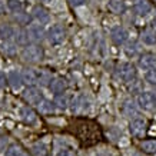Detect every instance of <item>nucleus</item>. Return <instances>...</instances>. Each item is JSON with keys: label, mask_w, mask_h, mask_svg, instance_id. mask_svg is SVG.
<instances>
[{"label": "nucleus", "mask_w": 156, "mask_h": 156, "mask_svg": "<svg viewBox=\"0 0 156 156\" xmlns=\"http://www.w3.org/2000/svg\"><path fill=\"white\" fill-rule=\"evenodd\" d=\"M37 109L40 110V113L49 115V113H53V112L56 110V106H55L53 102H50V100H48V99H44V98H43V99L37 103Z\"/></svg>", "instance_id": "nucleus-20"}, {"label": "nucleus", "mask_w": 156, "mask_h": 156, "mask_svg": "<svg viewBox=\"0 0 156 156\" xmlns=\"http://www.w3.org/2000/svg\"><path fill=\"white\" fill-rule=\"evenodd\" d=\"M7 82L9 85L13 87V89H20L22 85H23V77H22V73L17 70H10L7 73Z\"/></svg>", "instance_id": "nucleus-15"}, {"label": "nucleus", "mask_w": 156, "mask_h": 156, "mask_svg": "<svg viewBox=\"0 0 156 156\" xmlns=\"http://www.w3.org/2000/svg\"><path fill=\"white\" fill-rule=\"evenodd\" d=\"M5 10H6V6L3 5V2H0V16L5 13Z\"/></svg>", "instance_id": "nucleus-38"}, {"label": "nucleus", "mask_w": 156, "mask_h": 156, "mask_svg": "<svg viewBox=\"0 0 156 156\" xmlns=\"http://www.w3.org/2000/svg\"><path fill=\"white\" fill-rule=\"evenodd\" d=\"M32 153L33 156H48V147L44 143H36L32 147Z\"/></svg>", "instance_id": "nucleus-27"}, {"label": "nucleus", "mask_w": 156, "mask_h": 156, "mask_svg": "<svg viewBox=\"0 0 156 156\" xmlns=\"http://www.w3.org/2000/svg\"><path fill=\"white\" fill-rule=\"evenodd\" d=\"M3 52H5L6 55H14V53H16V48H14L13 44H7V46L3 48Z\"/></svg>", "instance_id": "nucleus-34"}, {"label": "nucleus", "mask_w": 156, "mask_h": 156, "mask_svg": "<svg viewBox=\"0 0 156 156\" xmlns=\"http://www.w3.org/2000/svg\"><path fill=\"white\" fill-rule=\"evenodd\" d=\"M137 66L143 70H149L156 66V56L153 53H142L137 59Z\"/></svg>", "instance_id": "nucleus-8"}, {"label": "nucleus", "mask_w": 156, "mask_h": 156, "mask_svg": "<svg viewBox=\"0 0 156 156\" xmlns=\"http://www.w3.org/2000/svg\"><path fill=\"white\" fill-rule=\"evenodd\" d=\"M14 30L12 24H7V23H3L0 24V39L3 42H9L10 39L14 37Z\"/></svg>", "instance_id": "nucleus-19"}, {"label": "nucleus", "mask_w": 156, "mask_h": 156, "mask_svg": "<svg viewBox=\"0 0 156 156\" xmlns=\"http://www.w3.org/2000/svg\"><path fill=\"white\" fill-rule=\"evenodd\" d=\"M137 52V44L136 42H130L128 43V46H126V53H128V56H135Z\"/></svg>", "instance_id": "nucleus-31"}, {"label": "nucleus", "mask_w": 156, "mask_h": 156, "mask_svg": "<svg viewBox=\"0 0 156 156\" xmlns=\"http://www.w3.org/2000/svg\"><path fill=\"white\" fill-rule=\"evenodd\" d=\"M16 16H14V19L17 20V23L19 24H29V22H30V16L26 13H23V12H19V13H14Z\"/></svg>", "instance_id": "nucleus-30"}, {"label": "nucleus", "mask_w": 156, "mask_h": 156, "mask_svg": "<svg viewBox=\"0 0 156 156\" xmlns=\"http://www.w3.org/2000/svg\"><path fill=\"white\" fill-rule=\"evenodd\" d=\"M110 39H112V42L115 44H118V46H122L125 43L128 42L129 39V33L128 30L122 26H115L112 30H110Z\"/></svg>", "instance_id": "nucleus-6"}, {"label": "nucleus", "mask_w": 156, "mask_h": 156, "mask_svg": "<svg viewBox=\"0 0 156 156\" xmlns=\"http://www.w3.org/2000/svg\"><path fill=\"white\" fill-rule=\"evenodd\" d=\"M43 52L42 46H39V44H27V46H24L23 52H22V57H23L26 62H32V63H37L43 59Z\"/></svg>", "instance_id": "nucleus-1"}, {"label": "nucleus", "mask_w": 156, "mask_h": 156, "mask_svg": "<svg viewBox=\"0 0 156 156\" xmlns=\"http://www.w3.org/2000/svg\"><path fill=\"white\" fill-rule=\"evenodd\" d=\"M14 42L19 46H27L29 42H30V37H29V32L24 30V29H17L14 32Z\"/></svg>", "instance_id": "nucleus-17"}, {"label": "nucleus", "mask_w": 156, "mask_h": 156, "mask_svg": "<svg viewBox=\"0 0 156 156\" xmlns=\"http://www.w3.org/2000/svg\"><path fill=\"white\" fill-rule=\"evenodd\" d=\"M7 9L13 13H19V12H23V3L20 0H7Z\"/></svg>", "instance_id": "nucleus-26"}, {"label": "nucleus", "mask_w": 156, "mask_h": 156, "mask_svg": "<svg viewBox=\"0 0 156 156\" xmlns=\"http://www.w3.org/2000/svg\"><path fill=\"white\" fill-rule=\"evenodd\" d=\"M53 103H55L56 109H59V110H65V109H67V106H69V100H67L66 96L62 93V95H56V98H55V100H53Z\"/></svg>", "instance_id": "nucleus-24"}, {"label": "nucleus", "mask_w": 156, "mask_h": 156, "mask_svg": "<svg viewBox=\"0 0 156 156\" xmlns=\"http://www.w3.org/2000/svg\"><path fill=\"white\" fill-rule=\"evenodd\" d=\"M123 112H125V115L126 116H137V109H136V105L133 103V102H130V100H128V102H125V105H123Z\"/></svg>", "instance_id": "nucleus-25"}, {"label": "nucleus", "mask_w": 156, "mask_h": 156, "mask_svg": "<svg viewBox=\"0 0 156 156\" xmlns=\"http://www.w3.org/2000/svg\"><path fill=\"white\" fill-rule=\"evenodd\" d=\"M145 80H146L149 85L156 86V66L149 69V70L145 73Z\"/></svg>", "instance_id": "nucleus-28"}, {"label": "nucleus", "mask_w": 156, "mask_h": 156, "mask_svg": "<svg viewBox=\"0 0 156 156\" xmlns=\"http://www.w3.org/2000/svg\"><path fill=\"white\" fill-rule=\"evenodd\" d=\"M20 156H27V155H24V153H22V155H20Z\"/></svg>", "instance_id": "nucleus-39"}, {"label": "nucleus", "mask_w": 156, "mask_h": 156, "mask_svg": "<svg viewBox=\"0 0 156 156\" xmlns=\"http://www.w3.org/2000/svg\"><path fill=\"white\" fill-rule=\"evenodd\" d=\"M32 13H33V19L40 24H46L50 20V14H49V12L43 6H36Z\"/></svg>", "instance_id": "nucleus-11"}, {"label": "nucleus", "mask_w": 156, "mask_h": 156, "mask_svg": "<svg viewBox=\"0 0 156 156\" xmlns=\"http://www.w3.org/2000/svg\"><path fill=\"white\" fill-rule=\"evenodd\" d=\"M129 130H130V133L133 136H137V137L143 136V133L146 130V122L140 118H135L130 122V125H129Z\"/></svg>", "instance_id": "nucleus-10"}, {"label": "nucleus", "mask_w": 156, "mask_h": 156, "mask_svg": "<svg viewBox=\"0 0 156 156\" xmlns=\"http://www.w3.org/2000/svg\"><path fill=\"white\" fill-rule=\"evenodd\" d=\"M49 89L52 93L55 95H62L65 90L67 89V83L65 79H62V77H55L52 79V82L49 83Z\"/></svg>", "instance_id": "nucleus-12"}, {"label": "nucleus", "mask_w": 156, "mask_h": 156, "mask_svg": "<svg viewBox=\"0 0 156 156\" xmlns=\"http://www.w3.org/2000/svg\"><path fill=\"white\" fill-rule=\"evenodd\" d=\"M6 145H7V137L3 136V135H0V152L5 149Z\"/></svg>", "instance_id": "nucleus-35"}, {"label": "nucleus", "mask_w": 156, "mask_h": 156, "mask_svg": "<svg viewBox=\"0 0 156 156\" xmlns=\"http://www.w3.org/2000/svg\"><path fill=\"white\" fill-rule=\"evenodd\" d=\"M46 37H48L50 44L57 46V44H60V43L65 42L66 32H65V29L62 27L60 24H53V26L49 27L48 32H46Z\"/></svg>", "instance_id": "nucleus-2"}, {"label": "nucleus", "mask_w": 156, "mask_h": 156, "mask_svg": "<svg viewBox=\"0 0 156 156\" xmlns=\"http://www.w3.org/2000/svg\"><path fill=\"white\" fill-rule=\"evenodd\" d=\"M22 77H23V82L29 86H33L34 83H37V77H39V70H34V69H24L22 72Z\"/></svg>", "instance_id": "nucleus-16"}, {"label": "nucleus", "mask_w": 156, "mask_h": 156, "mask_svg": "<svg viewBox=\"0 0 156 156\" xmlns=\"http://www.w3.org/2000/svg\"><path fill=\"white\" fill-rule=\"evenodd\" d=\"M23 99L26 100L27 103L36 105V106H37V103L43 99V95L36 86H29L27 89H24V92H23Z\"/></svg>", "instance_id": "nucleus-7"}, {"label": "nucleus", "mask_w": 156, "mask_h": 156, "mask_svg": "<svg viewBox=\"0 0 156 156\" xmlns=\"http://www.w3.org/2000/svg\"><path fill=\"white\" fill-rule=\"evenodd\" d=\"M108 9L115 14H123L126 12V5L123 0H109Z\"/></svg>", "instance_id": "nucleus-18"}, {"label": "nucleus", "mask_w": 156, "mask_h": 156, "mask_svg": "<svg viewBox=\"0 0 156 156\" xmlns=\"http://www.w3.org/2000/svg\"><path fill=\"white\" fill-rule=\"evenodd\" d=\"M6 79H7V77H6V75L3 73V72H0V89L6 85Z\"/></svg>", "instance_id": "nucleus-36"}, {"label": "nucleus", "mask_w": 156, "mask_h": 156, "mask_svg": "<svg viewBox=\"0 0 156 156\" xmlns=\"http://www.w3.org/2000/svg\"><path fill=\"white\" fill-rule=\"evenodd\" d=\"M151 30H153V32L156 33V17L151 22Z\"/></svg>", "instance_id": "nucleus-37"}, {"label": "nucleus", "mask_w": 156, "mask_h": 156, "mask_svg": "<svg viewBox=\"0 0 156 156\" xmlns=\"http://www.w3.org/2000/svg\"><path fill=\"white\" fill-rule=\"evenodd\" d=\"M118 76L123 82H132L136 79V67L132 63H120L118 67Z\"/></svg>", "instance_id": "nucleus-4"}, {"label": "nucleus", "mask_w": 156, "mask_h": 156, "mask_svg": "<svg viewBox=\"0 0 156 156\" xmlns=\"http://www.w3.org/2000/svg\"><path fill=\"white\" fill-rule=\"evenodd\" d=\"M42 2H46V0H42Z\"/></svg>", "instance_id": "nucleus-40"}, {"label": "nucleus", "mask_w": 156, "mask_h": 156, "mask_svg": "<svg viewBox=\"0 0 156 156\" xmlns=\"http://www.w3.org/2000/svg\"><path fill=\"white\" fill-rule=\"evenodd\" d=\"M140 147L145 153H149V155H153L156 153V140L153 139H149V140H143L140 143Z\"/></svg>", "instance_id": "nucleus-23"}, {"label": "nucleus", "mask_w": 156, "mask_h": 156, "mask_svg": "<svg viewBox=\"0 0 156 156\" xmlns=\"http://www.w3.org/2000/svg\"><path fill=\"white\" fill-rule=\"evenodd\" d=\"M133 13L137 16H146L147 13L152 12V5L147 0H137L136 3L133 5Z\"/></svg>", "instance_id": "nucleus-13"}, {"label": "nucleus", "mask_w": 156, "mask_h": 156, "mask_svg": "<svg viewBox=\"0 0 156 156\" xmlns=\"http://www.w3.org/2000/svg\"><path fill=\"white\" fill-rule=\"evenodd\" d=\"M52 73L48 70V69H43V70H39V77H37V83L42 86H49V83L52 82Z\"/></svg>", "instance_id": "nucleus-22"}, {"label": "nucleus", "mask_w": 156, "mask_h": 156, "mask_svg": "<svg viewBox=\"0 0 156 156\" xmlns=\"http://www.w3.org/2000/svg\"><path fill=\"white\" fill-rule=\"evenodd\" d=\"M29 37H30V40L34 43H39L42 42L43 37L46 36V33H44V29H43V24L37 23V24H30L29 26Z\"/></svg>", "instance_id": "nucleus-9"}, {"label": "nucleus", "mask_w": 156, "mask_h": 156, "mask_svg": "<svg viewBox=\"0 0 156 156\" xmlns=\"http://www.w3.org/2000/svg\"><path fill=\"white\" fill-rule=\"evenodd\" d=\"M57 156H76V155L70 147H62V149H59V152H57Z\"/></svg>", "instance_id": "nucleus-32"}, {"label": "nucleus", "mask_w": 156, "mask_h": 156, "mask_svg": "<svg viewBox=\"0 0 156 156\" xmlns=\"http://www.w3.org/2000/svg\"><path fill=\"white\" fill-rule=\"evenodd\" d=\"M23 153L22 152V147L17 146V145H10L7 147V151H6V155L5 156H20Z\"/></svg>", "instance_id": "nucleus-29"}, {"label": "nucleus", "mask_w": 156, "mask_h": 156, "mask_svg": "<svg viewBox=\"0 0 156 156\" xmlns=\"http://www.w3.org/2000/svg\"><path fill=\"white\" fill-rule=\"evenodd\" d=\"M140 39L145 44H149V46L156 44V33L153 30H143L140 34Z\"/></svg>", "instance_id": "nucleus-21"}, {"label": "nucleus", "mask_w": 156, "mask_h": 156, "mask_svg": "<svg viewBox=\"0 0 156 156\" xmlns=\"http://www.w3.org/2000/svg\"><path fill=\"white\" fill-rule=\"evenodd\" d=\"M67 2L72 7H79V6H83L86 3V0H67Z\"/></svg>", "instance_id": "nucleus-33"}, {"label": "nucleus", "mask_w": 156, "mask_h": 156, "mask_svg": "<svg viewBox=\"0 0 156 156\" xmlns=\"http://www.w3.org/2000/svg\"><path fill=\"white\" fill-rule=\"evenodd\" d=\"M69 105H70V110L73 113H85L89 108V100L86 99L85 95L79 93V95L73 96V99Z\"/></svg>", "instance_id": "nucleus-5"}, {"label": "nucleus", "mask_w": 156, "mask_h": 156, "mask_svg": "<svg viewBox=\"0 0 156 156\" xmlns=\"http://www.w3.org/2000/svg\"><path fill=\"white\" fill-rule=\"evenodd\" d=\"M137 106L143 110H153L156 108V95L153 92H140L137 96Z\"/></svg>", "instance_id": "nucleus-3"}, {"label": "nucleus", "mask_w": 156, "mask_h": 156, "mask_svg": "<svg viewBox=\"0 0 156 156\" xmlns=\"http://www.w3.org/2000/svg\"><path fill=\"white\" fill-rule=\"evenodd\" d=\"M20 119L27 125H33L37 120V115L30 106H24V108L20 109Z\"/></svg>", "instance_id": "nucleus-14"}]
</instances>
